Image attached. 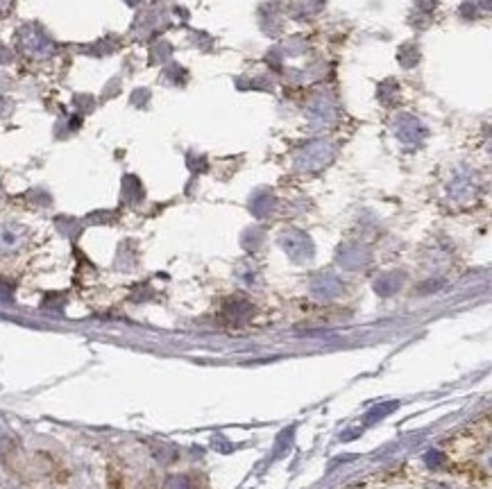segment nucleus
I'll return each instance as SVG.
<instances>
[{"label": "nucleus", "instance_id": "1", "mask_svg": "<svg viewBox=\"0 0 492 489\" xmlns=\"http://www.w3.org/2000/svg\"><path fill=\"white\" fill-rule=\"evenodd\" d=\"M166 489H189V485L184 483V478H173V480L168 483Z\"/></svg>", "mask_w": 492, "mask_h": 489}]
</instances>
